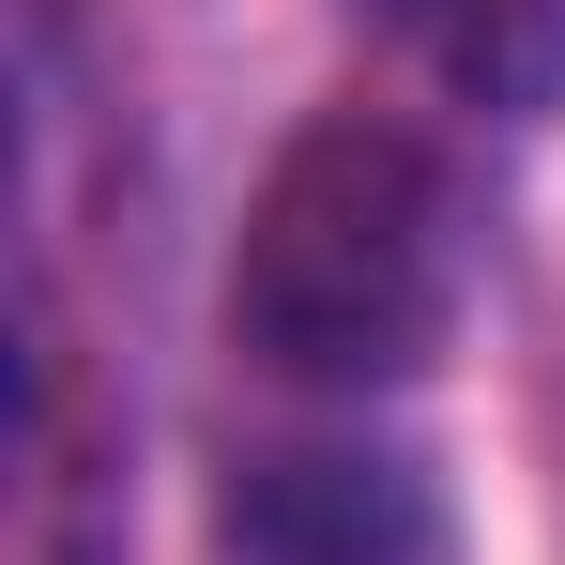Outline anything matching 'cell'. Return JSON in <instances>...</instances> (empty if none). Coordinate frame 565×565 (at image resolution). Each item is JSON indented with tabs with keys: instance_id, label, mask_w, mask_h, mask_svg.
I'll return each mask as SVG.
<instances>
[{
	"instance_id": "cell-1",
	"label": "cell",
	"mask_w": 565,
	"mask_h": 565,
	"mask_svg": "<svg viewBox=\"0 0 565 565\" xmlns=\"http://www.w3.org/2000/svg\"><path fill=\"white\" fill-rule=\"evenodd\" d=\"M473 276H489V214H473L459 153L397 107H321L245 199L230 337L276 382L382 397V382H428L459 352Z\"/></svg>"
},
{
	"instance_id": "cell-2",
	"label": "cell",
	"mask_w": 565,
	"mask_h": 565,
	"mask_svg": "<svg viewBox=\"0 0 565 565\" xmlns=\"http://www.w3.org/2000/svg\"><path fill=\"white\" fill-rule=\"evenodd\" d=\"M214 565H459V504L382 428H306L230 473Z\"/></svg>"
},
{
	"instance_id": "cell-3",
	"label": "cell",
	"mask_w": 565,
	"mask_h": 565,
	"mask_svg": "<svg viewBox=\"0 0 565 565\" xmlns=\"http://www.w3.org/2000/svg\"><path fill=\"white\" fill-rule=\"evenodd\" d=\"M352 15L413 93L473 107V122H551L565 107V0H352Z\"/></svg>"
}]
</instances>
